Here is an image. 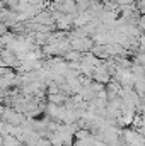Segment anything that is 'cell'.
<instances>
[{
	"label": "cell",
	"instance_id": "4",
	"mask_svg": "<svg viewBox=\"0 0 145 146\" xmlns=\"http://www.w3.org/2000/svg\"><path fill=\"white\" fill-rule=\"evenodd\" d=\"M138 27H140V29H142V31L145 33V14H142V15H140V21H138Z\"/></svg>",
	"mask_w": 145,
	"mask_h": 146
},
{
	"label": "cell",
	"instance_id": "3",
	"mask_svg": "<svg viewBox=\"0 0 145 146\" xmlns=\"http://www.w3.org/2000/svg\"><path fill=\"white\" fill-rule=\"evenodd\" d=\"M135 5H137V9H138L140 14H145V0H137Z\"/></svg>",
	"mask_w": 145,
	"mask_h": 146
},
{
	"label": "cell",
	"instance_id": "2",
	"mask_svg": "<svg viewBox=\"0 0 145 146\" xmlns=\"http://www.w3.org/2000/svg\"><path fill=\"white\" fill-rule=\"evenodd\" d=\"M82 51H79V49H70V51H67L63 56H65V60L67 61H82Z\"/></svg>",
	"mask_w": 145,
	"mask_h": 146
},
{
	"label": "cell",
	"instance_id": "1",
	"mask_svg": "<svg viewBox=\"0 0 145 146\" xmlns=\"http://www.w3.org/2000/svg\"><path fill=\"white\" fill-rule=\"evenodd\" d=\"M2 146H22V141L14 134H3L2 136Z\"/></svg>",
	"mask_w": 145,
	"mask_h": 146
}]
</instances>
